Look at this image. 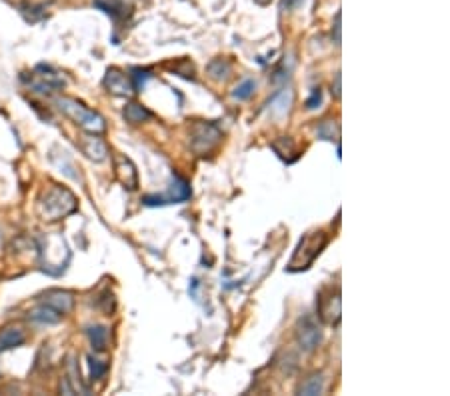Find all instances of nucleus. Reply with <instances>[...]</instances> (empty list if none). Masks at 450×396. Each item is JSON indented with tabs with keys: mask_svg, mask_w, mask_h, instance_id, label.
<instances>
[{
	"mask_svg": "<svg viewBox=\"0 0 450 396\" xmlns=\"http://www.w3.org/2000/svg\"><path fill=\"white\" fill-rule=\"evenodd\" d=\"M296 334H299L300 349L306 352L314 351V349L321 344V340H323V332H321L318 324H316L311 317H306L304 320H300Z\"/></svg>",
	"mask_w": 450,
	"mask_h": 396,
	"instance_id": "obj_8",
	"label": "nucleus"
},
{
	"mask_svg": "<svg viewBox=\"0 0 450 396\" xmlns=\"http://www.w3.org/2000/svg\"><path fill=\"white\" fill-rule=\"evenodd\" d=\"M256 4H260V6H266V4H270L272 0H254Z\"/></svg>",
	"mask_w": 450,
	"mask_h": 396,
	"instance_id": "obj_30",
	"label": "nucleus"
},
{
	"mask_svg": "<svg viewBox=\"0 0 450 396\" xmlns=\"http://www.w3.org/2000/svg\"><path fill=\"white\" fill-rule=\"evenodd\" d=\"M42 302L52 306L60 315H69L70 310L74 308V296L67 290H48L47 295L42 296Z\"/></svg>",
	"mask_w": 450,
	"mask_h": 396,
	"instance_id": "obj_11",
	"label": "nucleus"
},
{
	"mask_svg": "<svg viewBox=\"0 0 450 396\" xmlns=\"http://www.w3.org/2000/svg\"><path fill=\"white\" fill-rule=\"evenodd\" d=\"M81 150L86 154V159L93 162H104L110 154L108 145L100 138V135H91V132L81 140Z\"/></svg>",
	"mask_w": 450,
	"mask_h": 396,
	"instance_id": "obj_9",
	"label": "nucleus"
},
{
	"mask_svg": "<svg viewBox=\"0 0 450 396\" xmlns=\"http://www.w3.org/2000/svg\"><path fill=\"white\" fill-rule=\"evenodd\" d=\"M208 74L214 80H226L231 77V62L224 58H217L208 64Z\"/></svg>",
	"mask_w": 450,
	"mask_h": 396,
	"instance_id": "obj_19",
	"label": "nucleus"
},
{
	"mask_svg": "<svg viewBox=\"0 0 450 396\" xmlns=\"http://www.w3.org/2000/svg\"><path fill=\"white\" fill-rule=\"evenodd\" d=\"M190 198V184L178 176V174H173V181H171V188H168V194L166 196H144L142 203L146 206H164V204H180L186 203Z\"/></svg>",
	"mask_w": 450,
	"mask_h": 396,
	"instance_id": "obj_5",
	"label": "nucleus"
},
{
	"mask_svg": "<svg viewBox=\"0 0 450 396\" xmlns=\"http://www.w3.org/2000/svg\"><path fill=\"white\" fill-rule=\"evenodd\" d=\"M86 334H88V339H91V344H93L94 351L96 352L106 351V346H108V329H106V327H100V324H96V327H88Z\"/></svg>",
	"mask_w": 450,
	"mask_h": 396,
	"instance_id": "obj_18",
	"label": "nucleus"
},
{
	"mask_svg": "<svg viewBox=\"0 0 450 396\" xmlns=\"http://www.w3.org/2000/svg\"><path fill=\"white\" fill-rule=\"evenodd\" d=\"M103 84H104V89L110 92V94H115V96H125V98H130V96H134V94H137V91H134V84H132L130 77H127V74H125L122 70H118V68H108V70H106Z\"/></svg>",
	"mask_w": 450,
	"mask_h": 396,
	"instance_id": "obj_6",
	"label": "nucleus"
},
{
	"mask_svg": "<svg viewBox=\"0 0 450 396\" xmlns=\"http://www.w3.org/2000/svg\"><path fill=\"white\" fill-rule=\"evenodd\" d=\"M88 364H91V380H100L108 370V364L94 358V356H88Z\"/></svg>",
	"mask_w": 450,
	"mask_h": 396,
	"instance_id": "obj_24",
	"label": "nucleus"
},
{
	"mask_svg": "<svg viewBox=\"0 0 450 396\" xmlns=\"http://www.w3.org/2000/svg\"><path fill=\"white\" fill-rule=\"evenodd\" d=\"M323 388H324V380H323V376L321 374H314V376H311L304 385L300 386V395H306V396H314V395H321L323 392Z\"/></svg>",
	"mask_w": 450,
	"mask_h": 396,
	"instance_id": "obj_20",
	"label": "nucleus"
},
{
	"mask_svg": "<svg viewBox=\"0 0 450 396\" xmlns=\"http://www.w3.org/2000/svg\"><path fill=\"white\" fill-rule=\"evenodd\" d=\"M112 166H115L116 181L120 182L127 191H137L139 188V172L137 166L125 154H115L112 157Z\"/></svg>",
	"mask_w": 450,
	"mask_h": 396,
	"instance_id": "obj_7",
	"label": "nucleus"
},
{
	"mask_svg": "<svg viewBox=\"0 0 450 396\" xmlns=\"http://www.w3.org/2000/svg\"><path fill=\"white\" fill-rule=\"evenodd\" d=\"M316 135L321 140H330V142H335L338 140V125H336L335 120H324L318 125L316 128Z\"/></svg>",
	"mask_w": 450,
	"mask_h": 396,
	"instance_id": "obj_21",
	"label": "nucleus"
},
{
	"mask_svg": "<svg viewBox=\"0 0 450 396\" xmlns=\"http://www.w3.org/2000/svg\"><path fill=\"white\" fill-rule=\"evenodd\" d=\"M24 332L18 327H8L0 332V352L11 351V349H16L24 342Z\"/></svg>",
	"mask_w": 450,
	"mask_h": 396,
	"instance_id": "obj_16",
	"label": "nucleus"
},
{
	"mask_svg": "<svg viewBox=\"0 0 450 396\" xmlns=\"http://www.w3.org/2000/svg\"><path fill=\"white\" fill-rule=\"evenodd\" d=\"M302 4H304V0H282V2H280V9H282V11L287 12V11H296V9H299V6H302Z\"/></svg>",
	"mask_w": 450,
	"mask_h": 396,
	"instance_id": "obj_26",
	"label": "nucleus"
},
{
	"mask_svg": "<svg viewBox=\"0 0 450 396\" xmlns=\"http://www.w3.org/2000/svg\"><path fill=\"white\" fill-rule=\"evenodd\" d=\"M122 116L130 125H140V123H146L149 118H152V113L149 108H144L142 104H139V102H128L125 111H122Z\"/></svg>",
	"mask_w": 450,
	"mask_h": 396,
	"instance_id": "obj_15",
	"label": "nucleus"
},
{
	"mask_svg": "<svg viewBox=\"0 0 450 396\" xmlns=\"http://www.w3.org/2000/svg\"><path fill=\"white\" fill-rule=\"evenodd\" d=\"M79 208V200L74 193H70L69 188L52 184L38 200V216L45 222H57L67 218L72 213H76Z\"/></svg>",
	"mask_w": 450,
	"mask_h": 396,
	"instance_id": "obj_1",
	"label": "nucleus"
},
{
	"mask_svg": "<svg viewBox=\"0 0 450 396\" xmlns=\"http://www.w3.org/2000/svg\"><path fill=\"white\" fill-rule=\"evenodd\" d=\"M94 6H98L100 11L106 12L115 23H122L130 16V6L125 0H94Z\"/></svg>",
	"mask_w": 450,
	"mask_h": 396,
	"instance_id": "obj_12",
	"label": "nucleus"
},
{
	"mask_svg": "<svg viewBox=\"0 0 450 396\" xmlns=\"http://www.w3.org/2000/svg\"><path fill=\"white\" fill-rule=\"evenodd\" d=\"M318 312L321 318L328 324H338L340 320V295L330 293L326 298H318Z\"/></svg>",
	"mask_w": 450,
	"mask_h": 396,
	"instance_id": "obj_10",
	"label": "nucleus"
},
{
	"mask_svg": "<svg viewBox=\"0 0 450 396\" xmlns=\"http://www.w3.org/2000/svg\"><path fill=\"white\" fill-rule=\"evenodd\" d=\"M272 150L277 152L278 159H282L284 162H289V164H292V162H296V160L300 159L299 147L294 145V140L289 138V136H280V138H277V140L272 142Z\"/></svg>",
	"mask_w": 450,
	"mask_h": 396,
	"instance_id": "obj_13",
	"label": "nucleus"
},
{
	"mask_svg": "<svg viewBox=\"0 0 450 396\" xmlns=\"http://www.w3.org/2000/svg\"><path fill=\"white\" fill-rule=\"evenodd\" d=\"M256 91V82L254 80H244L243 84H238L234 92H232V96L236 98V101H246V98H250Z\"/></svg>",
	"mask_w": 450,
	"mask_h": 396,
	"instance_id": "obj_23",
	"label": "nucleus"
},
{
	"mask_svg": "<svg viewBox=\"0 0 450 396\" xmlns=\"http://www.w3.org/2000/svg\"><path fill=\"white\" fill-rule=\"evenodd\" d=\"M28 318L38 322V324H58V322L62 320V315H60L58 310H54L52 306L42 302V305L38 306V308H35V310L28 315Z\"/></svg>",
	"mask_w": 450,
	"mask_h": 396,
	"instance_id": "obj_14",
	"label": "nucleus"
},
{
	"mask_svg": "<svg viewBox=\"0 0 450 396\" xmlns=\"http://www.w3.org/2000/svg\"><path fill=\"white\" fill-rule=\"evenodd\" d=\"M321 104H323V91H321V89H314V91H312V96L306 101V108H308V111H316Z\"/></svg>",
	"mask_w": 450,
	"mask_h": 396,
	"instance_id": "obj_25",
	"label": "nucleus"
},
{
	"mask_svg": "<svg viewBox=\"0 0 450 396\" xmlns=\"http://www.w3.org/2000/svg\"><path fill=\"white\" fill-rule=\"evenodd\" d=\"M152 79V74H150L149 68H132V74H130V80H132V84H134V91L139 92L142 91L144 86H146V82Z\"/></svg>",
	"mask_w": 450,
	"mask_h": 396,
	"instance_id": "obj_22",
	"label": "nucleus"
},
{
	"mask_svg": "<svg viewBox=\"0 0 450 396\" xmlns=\"http://www.w3.org/2000/svg\"><path fill=\"white\" fill-rule=\"evenodd\" d=\"M36 77H38L40 82L48 84L52 91L64 86V79H62V74H58V72H54L52 68L45 67V64H38V67H36Z\"/></svg>",
	"mask_w": 450,
	"mask_h": 396,
	"instance_id": "obj_17",
	"label": "nucleus"
},
{
	"mask_svg": "<svg viewBox=\"0 0 450 396\" xmlns=\"http://www.w3.org/2000/svg\"><path fill=\"white\" fill-rule=\"evenodd\" d=\"M60 392H64V395H74V392H76V390L70 386L69 378H62V383H60Z\"/></svg>",
	"mask_w": 450,
	"mask_h": 396,
	"instance_id": "obj_29",
	"label": "nucleus"
},
{
	"mask_svg": "<svg viewBox=\"0 0 450 396\" xmlns=\"http://www.w3.org/2000/svg\"><path fill=\"white\" fill-rule=\"evenodd\" d=\"M54 102H57L58 111L67 114L72 123L81 126L82 130H86L91 135H104L106 132V123H104L103 116L96 111L86 108L81 101H76L72 96H57Z\"/></svg>",
	"mask_w": 450,
	"mask_h": 396,
	"instance_id": "obj_2",
	"label": "nucleus"
},
{
	"mask_svg": "<svg viewBox=\"0 0 450 396\" xmlns=\"http://www.w3.org/2000/svg\"><path fill=\"white\" fill-rule=\"evenodd\" d=\"M220 138H222V132L219 126L212 123L197 120L190 126V148L198 157H207L208 152L219 145Z\"/></svg>",
	"mask_w": 450,
	"mask_h": 396,
	"instance_id": "obj_4",
	"label": "nucleus"
},
{
	"mask_svg": "<svg viewBox=\"0 0 450 396\" xmlns=\"http://www.w3.org/2000/svg\"><path fill=\"white\" fill-rule=\"evenodd\" d=\"M328 244V234L323 230H314L300 238L299 247L294 250L292 259H290L287 271L289 272H302L308 271L314 261L318 259V254L323 252L324 247Z\"/></svg>",
	"mask_w": 450,
	"mask_h": 396,
	"instance_id": "obj_3",
	"label": "nucleus"
},
{
	"mask_svg": "<svg viewBox=\"0 0 450 396\" xmlns=\"http://www.w3.org/2000/svg\"><path fill=\"white\" fill-rule=\"evenodd\" d=\"M340 18H342V14H340V12H336L335 28H333V40H335L336 46H340Z\"/></svg>",
	"mask_w": 450,
	"mask_h": 396,
	"instance_id": "obj_27",
	"label": "nucleus"
},
{
	"mask_svg": "<svg viewBox=\"0 0 450 396\" xmlns=\"http://www.w3.org/2000/svg\"><path fill=\"white\" fill-rule=\"evenodd\" d=\"M340 72H336V77H335V82H333V96L335 98H340Z\"/></svg>",
	"mask_w": 450,
	"mask_h": 396,
	"instance_id": "obj_28",
	"label": "nucleus"
}]
</instances>
